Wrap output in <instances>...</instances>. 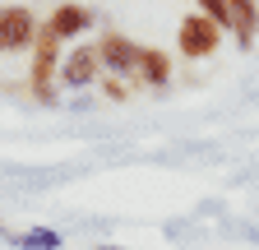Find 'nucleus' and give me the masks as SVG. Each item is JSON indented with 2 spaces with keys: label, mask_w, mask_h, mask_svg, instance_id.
I'll return each instance as SVG.
<instances>
[{
  "label": "nucleus",
  "mask_w": 259,
  "mask_h": 250,
  "mask_svg": "<svg viewBox=\"0 0 259 250\" xmlns=\"http://www.w3.org/2000/svg\"><path fill=\"white\" fill-rule=\"evenodd\" d=\"M28 93L37 98L42 107H56L60 98H56V70H60V56H65V42L60 37H51L47 28H37V37H32V47H28Z\"/></svg>",
  "instance_id": "1"
},
{
  "label": "nucleus",
  "mask_w": 259,
  "mask_h": 250,
  "mask_svg": "<svg viewBox=\"0 0 259 250\" xmlns=\"http://www.w3.org/2000/svg\"><path fill=\"white\" fill-rule=\"evenodd\" d=\"M102 79V60H97V47L93 42H74L70 51L60 56V70H56V84L65 93H83Z\"/></svg>",
  "instance_id": "2"
},
{
  "label": "nucleus",
  "mask_w": 259,
  "mask_h": 250,
  "mask_svg": "<svg viewBox=\"0 0 259 250\" xmlns=\"http://www.w3.org/2000/svg\"><path fill=\"white\" fill-rule=\"evenodd\" d=\"M218 47H222V28L213 19H204L199 10L181 19V28H176V51H181V60H208V56H218Z\"/></svg>",
  "instance_id": "3"
},
{
  "label": "nucleus",
  "mask_w": 259,
  "mask_h": 250,
  "mask_svg": "<svg viewBox=\"0 0 259 250\" xmlns=\"http://www.w3.org/2000/svg\"><path fill=\"white\" fill-rule=\"evenodd\" d=\"M37 28L42 19L32 14V5H0V56H28Z\"/></svg>",
  "instance_id": "4"
},
{
  "label": "nucleus",
  "mask_w": 259,
  "mask_h": 250,
  "mask_svg": "<svg viewBox=\"0 0 259 250\" xmlns=\"http://www.w3.org/2000/svg\"><path fill=\"white\" fill-rule=\"evenodd\" d=\"M93 47H97V60H102V74L135 79V56H139V42L135 37H125L120 28H102Z\"/></svg>",
  "instance_id": "5"
},
{
  "label": "nucleus",
  "mask_w": 259,
  "mask_h": 250,
  "mask_svg": "<svg viewBox=\"0 0 259 250\" xmlns=\"http://www.w3.org/2000/svg\"><path fill=\"white\" fill-rule=\"evenodd\" d=\"M171 70H176V60H171V51H162V47H139V56H135V93H144V88H153V93H162L171 84Z\"/></svg>",
  "instance_id": "6"
},
{
  "label": "nucleus",
  "mask_w": 259,
  "mask_h": 250,
  "mask_svg": "<svg viewBox=\"0 0 259 250\" xmlns=\"http://www.w3.org/2000/svg\"><path fill=\"white\" fill-rule=\"evenodd\" d=\"M93 23H97V14L83 5V0H60V5L42 19V28H47L51 37H60V42H74L79 33H88Z\"/></svg>",
  "instance_id": "7"
},
{
  "label": "nucleus",
  "mask_w": 259,
  "mask_h": 250,
  "mask_svg": "<svg viewBox=\"0 0 259 250\" xmlns=\"http://www.w3.org/2000/svg\"><path fill=\"white\" fill-rule=\"evenodd\" d=\"M227 14H232V28H227V33L236 37L241 51H250L254 37H259V0H227Z\"/></svg>",
  "instance_id": "8"
},
{
  "label": "nucleus",
  "mask_w": 259,
  "mask_h": 250,
  "mask_svg": "<svg viewBox=\"0 0 259 250\" xmlns=\"http://www.w3.org/2000/svg\"><path fill=\"white\" fill-rule=\"evenodd\" d=\"M10 245H19V250H60L65 236H60L56 227H28V232H14Z\"/></svg>",
  "instance_id": "9"
},
{
  "label": "nucleus",
  "mask_w": 259,
  "mask_h": 250,
  "mask_svg": "<svg viewBox=\"0 0 259 250\" xmlns=\"http://www.w3.org/2000/svg\"><path fill=\"white\" fill-rule=\"evenodd\" d=\"M97 88H102L107 102H130V98H135V84L120 79V74H102V79H97Z\"/></svg>",
  "instance_id": "10"
},
{
  "label": "nucleus",
  "mask_w": 259,
  "mask_h": 250,
  "mask_svg": "<svg viewBox=\"0 0 259 250\" xmlns=\"http://www.w3.org/2000/svg\"><path fill=\"white\" fill-rule=\"evenodd\" d=\"M194 10H199L204 19H213V23L222 28V33L232 28V14H227V0H194Z\"/></svg>",
  "instance_id": "11"
},
{
  "label": "nucleus",
  "mask_w": 259,
  "mask_h": 250,
  "mask_svg": "<svg viewBox=\"0 0 259 250\" xmlns=\"http://www.w3.org/2000/svg\"><path fill=\"white\" fill-rule=\"evenodd\" d=\"M0 236H5V241H14V232H10V227H5V223H0Z\"/></svg>",
  "instance_id": "12"
},
{
  "label": "nucleus",
  "mask_w": 259,
  "mask_h": 250,
  "mask_svg": "<svg viewBox=\"0 0 259 250\" xmlns=\"http://www.w3.org/2000/svg\"><path fill=\"white\" fill-rule=\"evenodd\" d=\"M97 250H125V245H97Z\"/></svg>",
  "instance_id": "13"
}]
</instances>
